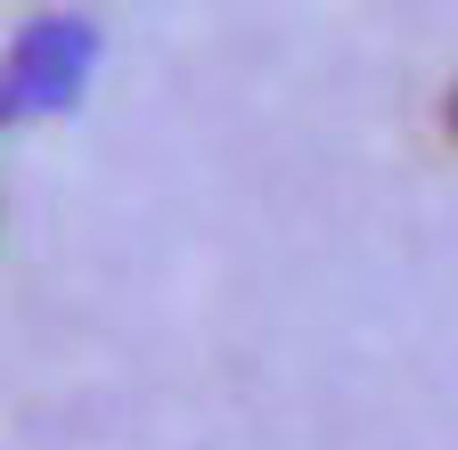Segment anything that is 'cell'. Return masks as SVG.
I'll use <instances>...</instances> for the list:
<instances>
[{"instance_id": "obj_1", "label": "cell", "mask_w": 458, "mask_h": 450, "mask_svg": "<svg viewBox=\"0 0 458 450\" xmlns=\"http://www.w3.org/2000/svg\"><path fill=\"white\" fill-rule=\"evenodd\" d=\"M90 25L82 17H33L9 49V66H0V115H49V106H66L90 74Z\"/></svg>"}, {"instance_id": "obj_2", "label": "cell", "mask_w": 458, "mask_h": 450, "mask_svg": "<svg viewBox=\"0 0 458 450\" xmlns=\"http://www.w3.org/2000/svg\"><path fill=\"white\" fill-rule=\"evenodd\" d=\"M442 132H450V148H458V82L442 90Z\"/></svg>"}]
</instances>
